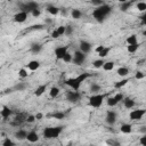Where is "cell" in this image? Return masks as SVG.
<instances>
[{"label":"cell","instance_id":"28","mask_svg":"<svg viewBox=\"0 0 146 146\" xmlns=\"http://www.w3.org/2000/svg\"><path fill=\"white\" fill-rule=\"evenodd\" d=\"M138 48H139V43L138 42L133 43V44H128V52L133 54V52H136L138 50Z\"/></svg>","mask_w":146,"mask_h":146},{"label":"cell","instance_id":"9","mask_svg":"<svg viewBox=\"0 0 146 146\" xmlns=\"http://www.w3.org/2000/svg\"><path fill=\"white\" fill-rule=\"evenodd\" d=\"M66 99L70 102V103H78L80 99H81V94L79 91H68L66 94Z\"/></svg>","mask_w":146,"mask_h":146},{"label":"cell","instance_id":"3","mask_svg":"<svg viewBox=\"0 0 146 146\" xmlns=\"http://www.w3.org/2000/svg\"><path fill=\"white\" fill-rule=\"evenodd\" d=\"M64 127L62 125H58V127H48V128H44L42 135L46 139H55V138H58L59 135L62 133Z\"/></svg>","mask_w":146,"mask_h":146},{"label":"cell","instance_id":"56","mask_svg":"<svg viewBox=\"0 0 146 146\" xmlns=\"http://www.w3.org/2000/svg\"><path fill=\"white\" fill-rule=\"evenodd\" d=\"M39 146H41V145H39Z\"/></svg>","mask_w":146,"mask_h":146},{"label":"cell","instance_id":"44","mask_svg":"<svg viewBox=\"0 0 146 146\" xmlns=\"http://www.w3.org/2000/svg\"><path fill=\"white\" fill-rule=\"evenodd\" d=\"M31 15H32L33 17H39V16L41 15V11H40V9H34V10L31 11Z\"/></svg>","mask_w":146,"mask_h":146},{"label":"cell","instance_id":"1","mask_svg":"<svg viewBox=\"0 0 146 146\" xmlns=\"http://www.w3.org/2000/svg\"><path fill=\"white\" fill-rule=\"evenodd\" d=\"M88 78H90V74H89V73H81V74H79V75L75 76V78H70V79L65 80V84L68 86L72 90L78 91V90L80 89L82 82H84Z\"/></svg>","mask_w":146,"mask_h":146},{"label":"cell","instance_id":"32","mask_svg":"<svg viewBox=\"0 0 146 146\" xmlns=\"http://www.w3.org/2000/svg\"><path fill=\"white\" fill-rule=\"evenodd\" d=\"M2 146H16V144L13 141V139H10L9 137H6L2 141Z\"/></svg>","mask_w":146,"mask_h":146},{"label":"cell","instance_id":"8","mask_svg":"<svg viewBox=\"0 0 146 146\" xmlns=\"http://www.w3.org/2000/svg\"><path fill=\"white\" fill-rule=\"evenodd\" d=\"M146 111L145 110H133L130 112L129 114V117L132 120V121H139L143 119V116L145 115Z\"/></svg>","mask_w":146,"mask_h":146},{"label":"cell","instance_id":"43","mask_svg":"<svg viewBox=\"0 0 146 146\" xmlns=\"http://www.w3.org/2000/svg\"><path fill=\"white\" fill-rule=\"evenodd\" d=\"M25 121H26L27 123H33V122L35 121V116H34V115H27L26 119H25Z\"/></svg>","mask_w":146,"mask_h":146},{"label":"cell","instance_id":"49","mask_svg":"<svg viewBox=\"0 0 146 146\" xmlns=\"http://www.w3.org/2000/svg\"><path fill=\"white\" fill-rule=\"evenodd\" d=\"M51 38H52V39H58V38H59V34L57 33L56 30H54V31L51 32Z\"/></svg>","mask_w":146,"mask_h":146},{"label":"cell","instance_id":"26","mask_svg":"<svg viewBox=\"0 0 146 146\" xmlns=\"http://www.w3.org/2000/svg\"><path fill=\"white\" fill-rule=\"evenodd\" d=\"M129 68L128 67H119L117 68V74L120 75V76H127L128 74H129Z\"/></svg>","mask_w":146,"mask_h":146},{"label":"cell","instance_id":"37","mask_svg":"<svg viewBox=\"0 0 146 146\" xmlns=\"http://www.w3.org/2000/svg\"><path fill=\"white\" fill-rule=\"evenodd\" d=\"M27 75H29V73H27V70H26V68H21V70L18 71V76L22 78V79L27 78Z\"/></svg>","mask_w":146,"mask_h":146},{"label":"cell","instance_id":"39","mask_svg":"<svg viewBox=\"0 0 146 146\" xmlns=\"http://www.w3.org/2000/svg\"><path fill=\"white\" fill-rule=\"evenodd\" d=\"M137 9H138L139 11H145V10H146V2H143V1L138 2V3H137Z\"/></svg>","mask_w":146,"mask_h":146},{"label":"cell","instance_id":"5","mask_svg":"<svg viewBox=\"0 0 146 146\" xmlns=\"http://www.w3.org/2000/svg\"><path fill=\"white\" fill-rule=\"evenodd\" d=\"M19 8L22 9L21 11H24L26 14H31L32 10L34 9H39V3L34 2V1H30V2H25V3H21Z\"/></svg>","mask_w":146,"mask_h":146},{"label":"cell","instance_id":"45","mask_svg":"<svg viewBox=\"0 0 146 146\" xmlns=\"http://www.w3.org/2000/svg\"><path fill=\"white\" fill-rule=\"evenodd\" d=\"M114 97V99H115V102L116 103H119V102H121V100H123V95L122 94H116L115 96H113Z\"/></svg>","mask_w":146,"mask_h":146},{"label":"cell","instance_id":"51","mask_svg":"<svg viewBox=\"0 0 146 146\" xmlns=\"http://www.w3.org/2000/svg\"><path fill=\"white\" fill-rule=\"evenodd\" d=\"M35 116V120H41L42 119V114L41 113H38L36 115H34Z\"/></svg>","mask_w":146,"mask_h":146},{"label":"cell","instance_id":"25","mask_svg":"<svg viewBox=\"0 0 146 146\" xmlns=\"http://www.w3.org/2000/svg\"><path fill=\"white\" fill-rule=\"evenodd\" d=\"M110 50H111V48H108V47H104V48L98 52L99 58H103V59H104V57H106V56L110 54Z\"/></svg>","mask_w":146,"mask_h":146},{"label":"cell","instance_id":"20","mask_svg":"<svg viewBox=\"0 0 146 146\" xmlns=\"http://www.w3.org/2000/svg\"><path fill=\"white\" fill-rule=\"evenodd\" d=\"M31 52L32 54H39L41 50H42V44H40V43H33L32 46H31Z\"/></svg>","mask_w":146,"mask_h":146},{"label":"cell","instance_id":"53","mask_svg":"<svg viewBox=\"0 0 146 146\" xmlns=\"http://www.w3.org/2000/svg\"><path fill=\"white\" fill-rule=\"evenodd\" d=\"M144 62H145V60H144V59H141V60H139L137 64H138V65H143V63H144Z\"/></svg>","mask_w":146,"mask_h":146},{"label":"cell","instance_id":"15","mask_svg":"<svg viewBox=\"0 0 146 146\" xmlns=\"http://www.w3.org/2000/svg\"><path fill=\"white\" fill-rule=\"evenodd\" d=\"M26 66H27V68L30 71H35V70H38L40 67V62L39 60H30Z\"/></svg>","mask_w":146,"mask_h":146},{"label":"cell","instance_id":"54","mask_svg":"<svg viewBox=\"0 0 146 146\" xmlns=\"http://www.w3.org/2000/svg\"><path fill=\"white\" fill-rule=\"evenodd\" d=\"M141 131H143V132H146V129H145V127H141Z\"/></svg>","mask_w":146,"mask_h":146},{"label":"cell","instance_id":"34","mask_svg":"<svg viewBox=\"0 0 146 146\" xmlns=\"http://www.w3.org/2000/svg\"><path fill=\"white\" fill-rule=\"evenodd\" d=\"M128 82H129V79H123V80H121V81L116 82V83L114 84V87H115L116 89H120V88H122L123 86H125Z\"/></svg>","mask_w":146,"mask_h":146},{"label":"cell","instance_id":"41","mask_svg":"<svg viewBox=\"0 0 146 146\" xmlns=\"http://www.w3.org/2000/svg\"><path fill=\"white\" fill-rule=\"evenodd\" d=\"M56 31H57V33L59 34V36H62V35L65 34V26H64V25H60V26H58V27L56 29Z\"/></svg>","mask_w":146,"mask_h":146},{"label":"cell","instance_id":"7","mask_svg":"<svg viewBox=\"0 0 146 146\" xmlns=\"http://www.w3.org/2000/svg\"><path fill=\"white\" fill-rule=\"evenodd\" d=\"M68 51V46H59V47H56L55 48V57L57 60H60L63 59L64 55Z\"/></svg>","mask_w":146,"mask_h":146},{"label":"cell","instance_id":"38","mask_svg":"<svg viewBox=\"0 0 146 146\" xmlns=\"http://www.w3.org/2000/svg\"><path fill=\"white\" fill-rule=\"evenodd\" d=\"M107 105L110 106V107H114L115 105H117V103L115 102V99H114V97H108L107 98Z\"/></svg>","mask_w":146,"mask_h":146},{"label":"cell","instance_id":"22","mask_svg":"<svg viewBox=\"0 0 146 146\" xmlns=\"http://www.w3.org/2000/svg\"><path fill=\"white\" fill-rule=\"evenodd\" d=\"M100 91H102V88H100L99 84L92 83V84L90 86V92H92L94 95H95V94H100Z\"/></svg>","mask_w":146,"mask_h":146},{"label":"cell","instance_id":"2","mask_svg":"<svg viewBox=\"0 0 146 146\" xmlns=\"http://www.w3.org/2000/svg\"><path fill=\"white\" fill-rule=\"evenodd\" d=\"M111 11H112V7L108 6V5H106V3H104V5L97 7L96 9L92 10V17H94L97 22L103 23V22L105 21L106 16H107L108 14H111Z\"/></svg>","mask_w":146,"mask_h":146},{"label":"cell","instance_id":"14","mask_svg":"<svg viewBox=\"0 0 146 146\" xmlns=\"http://www.w3.org/2000/svg\"><path fill=\"white\" fill-rule=\"evenodd\" d=\"M26 140L30 141V143H36L39 140V135L36 131H30L27 132V136H26Z\"/></svg>","mask_w":146,"mask_h":146},{"label":"cell","instance_id":"40","mask_svg":"<svg viewBox=\"0 0 146 146\" xmlns=\"http://www.w3.org/2000/svg\"><path fill=\"white\" fill-rule=\"evenodd\" d=\"M25 84L24 83H22V82H19V83H17L15 87H14V90H16V91H22V90H24L25 89Z\"/></svg>","mask_w":146,"mask_h":146},{"label":"cell","instance_id":"19","mask_svg":"<svg viewBox=\"0 0 146 146\" xmlns=\"http://www.w3.org/2000/svg\"><path fill=\"white\" fill-rule=\"evenodd\" d=\"M120 130H121V132H123V133H130V132L132 131V125H131L130 123H123V124L121 125Z\"/></svg>","mask_w":146,"mask_h":146},{"label":"cell","instance_id":"6","mask_svg":"<svg viewBox=\"0 0 146 146\" xmlns=\"http://www.w3.org/2000/svg\"><path fill=\"white\" fill-rule=\"evenodd\" d=\"M86 58H87V55H86V54L81 52L80 50H76V51L74 52V56H73V58H72V62H73L75 65H82V64L84 63Z\"/></svg>","mask_w":146,"mask_h":146},{"label":"cell","instance_id":"48","mask_svg":"<svg viewBox=\"0 0 146 146\" xmlns=\"http://www.w3.org/2000/svg\"><path fill=\"white\" fill-rule=\"evenodd\" d=\"M135 78H136L137 80H140V79H143V78H144V73H143V72H139V71H138V72L136 73Z\"/></svg>","mask_w":146,"mask_h":146},{"label":"cell","instance_id":"11","mask_svg":"<svg viewBox=\"0 0 146 146\" xmlns=\"http://www.w3.org/2000/svg\"><path fill=\"white\" fill-rule=\"evenodd\" d=\"M27 16H29V14H26L24 11H18L17 14L14 15V21L16 23H24L27 19Z\"/></svg>","mask_w":146,"mask_h":146},{"label":"cell","instance_id":"50","mask_svg":"<svg viewBox=\"0 0 146 146\" xmlns=\"http://www.w3.org/2000/svg\"><path fill=\"white\" fill-rule=\"evenodd\" d=\"M41 29H42V25H41V24H38V25H33V26H31L30 30H41Z\"/></svg>","mask_w":146,"mask_h":146},{"label":"cell","instance_id":"35","mask_svg":"<svg viewBox=\"0 0 146 146\" xmlns=\"http://www.w3.org/2000/svg\"><path fill=\"white\" fill-rule=\"evenodd\" d=\"M106 145H108V146H121V143L116 139H107Z\"/></svg>","mask_w":146,"mask_h":146},{"label":"cell","instance_id":"13","mask_svg":"<svg viewBox=\"0 0 146 146\" xmlns=\"http://www.w3.org/2000/svg\"><path fill=\"white\" fill-rule=\"evenodd\" d=\"M11 113H13V111H11L8 106H3V107H2V110L0 111V115H1L2 121H7V120H8V117L11 115Z\"/></svg>","mask_w":146,"mask_h":146},{"label":"cell","instance_id":"30","mask_svg":"<svg viewBox=\"0 0 146 146\" xmlns=\"http://www.w3.org/2000/svg\"><path fill=\"white\" fill-rule=\"evenodd\" d=\"M113 67H114V62H112V60H110V62H105L104 65H103L104 71H112Z\"/></svg>","mask_w":146,"mask_h":146},{"label":"cell","instance_id":"27","mask_svg":"<svg viewBox=\"0 0 146 146\" xmlns=\"http://www.w3.org/2000/svg\"><path fill=\"white\" fill-rule=\"evenodd\" d=\"M71 15H72V17H73L74 19H79V18H81V16H82V11L79 10V9H72Z\"/></svg>","mask_w":146,"mask_h":146},{"label":"cell","instance_id":"10","mask_svg":"<svg viewBox=\"0 0 146 146\" xmlns=\"http://www.w3.org/2000/svg\"><path fill=\"white\" fill-rule=\"evenodd\" d=\"M105 121L107 124L110 125H113L115 122H116V113L114 111H108L106 113V117H105Z\"/></svg>","mask_w":146,"mask_h":146},{"label":"cell","instance_id":"4","mask_svg":"<svg viewBox=\"0 0 146 146\" xmlns=\"http://www.w3.org/2000/svg\"><path fill=\"white\" fill-rule=\"evenodd\" d=\"M104 99H105V95H104V94H95V95H91V96L89 97L88 104H89V106H91V107L98 108V107L102 106Z\"/></svg>","mask_w":146,"mask_h":146},{"label":"cell","instance_id":"21","mask_svg":"<svg viewBox=\"0 0 146 146\" xmlns=\"http://www.w3.org/2000/svg\"><path fill=\"white\" fill-rule=\"evenodd\" d=\"M47 11L49 13V14H51V15H57L59 11H60V9L58 8V7H56V6H52V5H50V6H48L47 7Z\"/></svg>","mask_w":146,"mask_h":146},{"label":"cell","instance_id":"12","mask_svg":"<svg viewBox=\"0 0 146 146\" xmlns=\"http://www.w3.org/2000/svg\"><path fill=\"white\" fill-rule=\"evenodd\" d=\"M79 47H80V51L83 52V54H88L91 50V43L86 41V40H81Z\"/></svg>","mask_w":146,"mask_h":146},{"label":"cell","instance_id":"18","mask_svg":"<svg viewBox=\"0 0 146 146\" xmlns=\"http://www.w3.org/2000/svg\"><path fill=\"white\" fill-rule=\"evenodd\" d=\"M123 104H124V107L129 110V108H132L135 106V100L132 98L127 97V98H123Z\"/></svg>","mask_w":146,"mask_h":146},{"label":"cell","instance_id":"31","mask_svg":"<svg viewBox=\"0 0 146 146\" xmlns=\"http://www.w3.org/2000/svg\"><path fill=\"white\" fill-rule=\"evenodd\" d=\"M51 116H52L54 119H57V120H63V119H65L66 114H65L64 112H55V113L51 114Z\"/></svg>","mask_w":146,"mask_h":146},{"label":"cell","instance_id":"52","mask_svg":"<svg viewBox=\"0 0 146 146\" xmlns=\"http://www.w3.org/2000/svg\"><path fill=\"white\" fill-rule=\"evenodd\" d=\"M103 48H104V46H99V47H97V48H96V51H97V52H99Z\"/></svg>","mask_w":146,"mask_h":146},{"label":"cell","instance_id":"36","mask_svg":"<svg viewBox=\"0 0 146 146\" xmlns=\"http://www.w3.org/2000/svg\"><path fill=\"white\" fill-rule=\"evenodd\" d=\"M72 58H73V56L67 51V52L64 55V57H63V59H62V60H63V62H65V63H71V62H72Z\"/></svg>","mask_w":146,"mask_h":146},{"label":"cell","instance_id":"47","mask_svg":"<svg viewBox=\"0 0 146 146\" xmlns=\"http://www.w3.org/2000/svg\"><path fill=\"white\" fill-rule=\"evenodd\" d=\"M139 143H140V145H141V146H146V135H144L143 137H140Z\"/></svg>","mask_w":146,"mask_h":146},{"label":"cell","instance_id":"24","mask_svg":"<svg viewBox=\"0 0 146 146\" xmlns=\"http://www.w3.org/2000/svg\"><path fill=\"white\" fill-rule=\"evenodd\" d=\"M59 88L58 87H51L50 88V91H49V95H50V97L51 98H56L58 95H59Z\"/></svg>","mask_w":146,"mask_h":146},{"label":"cell","instance_id":"33","mask_svg":"<svg viewBox=\"0 0 146 146\" xmlns=\"http://www.w3.org/2000/svg\"><path fill=\"white\" fill-rule=\"evenodd\" d=\"M137 42L138 41H137V35L136 34H132V35L127 38V43L128 44H133V43H137Z\"/></svg>","mask_w":146,"mask_h":146},{"label":"cell","instance_id":"23","mask_svg":"<svg viewBox=\"0 0 146 146\" xmlns=\"http://www.w3.org/2000/svg\"><path fill=\"white\" fill-rule=\"evenodd\" d=\"M131 5H132L131 1H122V2H121V6H120V9H121L122 11H127L128 9H130Z\"/></svg>","mask_w":146,"mask_h":146},{"label":"cell","instance_id":"42","mask_svg":"<svg viewBox=\"0 0 146 146\" xmlns=\"http://www.w3.org/2000/svg\"><path fill=\"white\" fill-rule=\"evenodd\" d=\"M72 33H73V27L70 26V25L68 26H65V34L66 35H71Z\"/></svg>","mask_w":146,"mask_h":146},{"label":"cell","instance_id":"46","mask_svg":"<svg viewBox=\"0 0 146 146\" xmlns=\"http://www.w3.org/2000/svg\"><path fill=\"white\" fill-rule=\"evenodd\" d=\"M91 3H92L94 6H97V7H99V6L104 5V2H103L102 0H92V1H91Z\"/></svg>","mask_w":146,"mask_h":146},{"label":"cell","instance_id":"17","mask_svg":"<svg viewBox=\"0 0 146 146\" xmlns=\"http://www.w3.org/2000/svg\"><path fill=\"white\" fill-rule=\"evenodd\" d=\"M46 89H47V84H40V86L36 87V89L34 90V95H35L36 97H40V96H42V95L44 94Z\"/></svg>","mask_w":146,"mask_h":146},{"label":"cell","instance_id":"16","mask_svg":"<svg viewBox=\"0 0 146 146\" xmlns=\"http://www.w3.org/2000/svg\"><path fill=\"white\" fill-rule=\"evenodd\" d=\"M14 136H15L16 139H18V140H24V139H26L27 132H26L25 130H23V129H19V130H17V131L15 132Z\"/></svg>","mask_w":146,"mask_h":146},{"label":"cell","instance_id":"29","mask_svg":"<svg viewBox=\"0 0 146 146\" xmlns=\"http://www.w3.org/2000/svg\"><path fill=\"white\" fill-rule=\"evenodd\" d=\"M104 63H105V60H104L103 58H99V59H96V60H94V63H92V66H94L95 68H100V67H103Z\"/></svg>","mask_w":146,"mask_h":146},{"label":"cell","instance_id":"55","mask_svg":"<svg viewBox=\"0 0 146 146\" xmlns=\"http://www.w3.org/2000/svg\"><path fill=\"white\" fill-rule=\"evenodd\" d=\"M0 121H1V115H0Z\"/></svg>","mask_w":146,"mask_h":146}]
</instances>
